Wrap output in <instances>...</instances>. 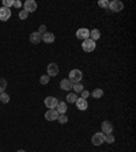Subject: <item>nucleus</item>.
I'll list each match as a JSON object with an SVG mask.
<instances>
[{
    "label": "nucleus",
    "instance_id": "29",
    "mask_svg": "<svg viewBox=\"0 0 136 152\" xmlns=\"http://www.w3.org/2000/svg\"><path fill=\"white\" fill-rule=\"evenodd\" d=\"M14 7H15V8H20V7H22V3H20L19 0H14V4H12Z\"/></svg>",
    "mask_w": 136,
    "mask_h": 152
},
{
    "label": "nucleus",
    "instance_id": "14",
    "mask_svg": "<svg viewBox=\"0 0 136 152\" xmlns=\"http://www.w3.org/2000/svg\"><path fill=\"white\" fill-rule=\"evenodd\" d=\"M41 34H39L38 31H34V33H31V34H30V42H31V44H41Z\"/></svg>",
    "mask_w": 136,
    "mask_h": 152
},
{
    "label": "nucleus",
    "instance_id": "3",
    "mask_svg": "<svg viewBox=\"0 0 136 152\" xmlns=\"http://www.w3.org/2000/svg\"><path fill=\"white\" fill-rule=\"evenodd\" d=\"M82 49H83L84 52H93L95 49V42L93 39H84L83 44H82Z\"/></svg>",
    "mask_w": 136,
    "mask_h": 152
},
{
    "label": "nucleus",
    "instance_id": "5",
    "mask_svg": "<svg viewBox=\"0 0 136 152\" xmlns=\"http://www.w3.org/2000/svg\"><path fill=\"white\" fill-rule=\"evenodd\" d=\"M23 10L26 11V12H34L37 10V3L34 0H26L25 3H23Z\"/></svg>",
    "mask_w": 136,
    "mask_h": 152
},
{
    "label": "nucleus",
    "instance_id": "9",
    "mask_svg": "<svg viewBox=\"0 0 136 152\" xmlns=\"http://www.w3.org/2000/svg\"><path fill=\"white\" fill-rule=\"evenodd\" d=\"M91 141H93V144L94 145H101L102 143H105V135L104 133H95L94 136H93V139H91Z\"/></svg>",
    "mask_w": 136,
    "mask_h": 152
},
{
    "label": "nucleus",
    "instance_id": "16",
    "mask_svg": "<svg viewBox=\"0 0 136 152\" xmlns=\"http://www.w3.org/2000/svg\"><path fill=\"white\" fill-rule=\"evenodd\" d=\"M56 111L58 114H65V111H67V103L65 102H58L57 106H56Z\"/></svg>",
    "mask_w": 136,
    "mask_h": 152
},
{
    "label": "nucleus",
    "instance_id": "11",
    "mask_svg": "<svg viewBox=\"0 0 136 152\" xmlns=\"http://www.w3.org/2000/svg\"><path fill=\"white\" fill-rule=\"evenodd\" d=\"M60 87H61V90H64V91H69V90H72V87H74V83H72L69 79H63V80L60 81Z\"/></svg>",
    "mask_w": 136,
    "mask_h": 152
},
{
    "label": "nucleus",
    "instance_id": "10",
    "mask_svg": "<svg viewBox=\"0 0 136 152\" xmlns=\"http://www.w3.org/2000/svg\"><path fill=\"white\" fill-rule=\"evenodd\" d=\"M57 73H58V65L56 63H50L48 65V76L53 78V76H57Z\"/></svg>",
    "mask_w": 136,
    "mask_h": 152
},
{
    "label": "nucleus",
    "instance_id": "1",
    "mask_svg": "<svg viewBox=\"0 0 136 152\" xmlns=\"http://www.w3.org/2000/svg\"><path fill=\"white\" fill-rule=\"evenodd\" d=\"M69 80L72 81V83H79V81L82 80V78H83V73H82V71H79V69H72L71 72H69Z\"/></svg>",
    "mask_w": 136,
    "mask_h": 152
},
{
    "label": "nucleus",
    "instance_id": "12",
    "mask_svg": "<svg viewBox=\"0 0 136 152\" xmlns=\"http://www.w3.org/2000/svg\"><path fill=\"white\" fill-rule=\"evenodd\" d=\"M41 39L45 42V44H52V42L55 41V34L50 33V31H46L41 36Z\"/></svg>",
    "mask_w": 136,
    "mask_h": 152
},
{
    "label": "nucleus",
    "instance_id": "15",
    "mask_svg": "<svg viewBox=\"0 0 136 152\" xmlns=\"http://www.w3.org/2000/svg\"><path fill=\"white\" fill-rule=\"evenodd\" d=\"M75 103H76V107H78L79 110H86V109H87V106H88L87 100L83 99V98H78V100H76Z\"/></svg>",
    "mask_w": 136,
    "mask_h": 152
},
{
    "label": "nucleus",
    "instance_id": "28",
    "mask_svg": "<svg viewBox=\"0 0 136 152\" xmlns=\"http://www.w3.org/2000/svg\"><path fill=\"white\" fill-rule=\"evenodd\" d=\"M27 15H29V12H26V11H25V10L19 11V18H20V19H26V18H27Z\"/></svg>",
    "mask_w": 136,
    "mask_h": 152
},
{
    "label": "nucleus",
    "instance_id": "22",
    "mask_svg": "<svg viewBox=\"0 0 136 152\" xmlns=\"http://www.w3.org/2000/svg\"><path fill=\"white\" fill-rule=\"evenodd\" d=\"M57 121H58L60 124H67V122H68V117L65 116V114H58Z\"/></svg>",
    "mask_w": 136,
    "mask_h": 152
},
{
    "label": "nucleus",
    "instance_id": "21",
    "mask_svg": "<svg viewBox=\"0 0 136 152\" xmlns=\"http://www.w3.org/2000/svg\"><path fill=\"white\" fill-rule=\"evenodd\" d=\"M0 100H1L3 103H8V102H10V95L7 94V92L0 94Z\"/></svg>",
    "mask_w": 136,
    "mask_h": 152
},
{
    "label": "nucleus",
    "instance_id": "18",
    "mask_svg": "<svg viewBox=\"0 0 136 152\" xmlns=\"http://www.w3.org/2000/svg\"><path fill=\"white\" fill-rule=\"evenodd\" d=\"M78 100V95L75 94V92H69V94L67 95V102H69V103H75Z\"/></svg>",
    "mask_w": 136,
    "mask_h": 152
},
{
    "label": "nucleus",
    "instance_id": "6",
    "mask_svg": "<svg viewBox=\"0 0 136 152\" xmlns=\"http://www.w3.org/2000/svg\"><path fill=\"white\" fill-rule=\"evenodd\" d=\"M57 103H58L57 98H55V97H46L45 98V106L48 107L49 110H50V109H56Z\"/></svg>",
    "mask_w": 136,
    "mask_h": 152
},
{
    "label": "nucleus",
    "instance_id": "2",
    "mask_svg": "<svg viewBox=\"0 0 136 152\" xmlns=\"http://www.w3.org/2000/svg\"><path fill=\"white\" fill-rule=\"evenodd\" d=\"M109 8L113 12H120V11H123L124 4L121 3L120 0H112V1H109Z\"/></svg>",
    "mask_w": 136,
    "mask_h": 152
},
{
    "label": "nucleus",
    "instance_id": "25",
    "mask_svg": "<svg viewBox=\"0 0 136 152\" xmlns=\"http://www.w3.org/2000/svg\"><path fill=\"white\" fill-rule=\"evenodd\" d=\"M49 76L48 75H44V76H41V78H39V81H41V84H48L49 83Z\"/></svg>",
    "mask_w": 136,
    "mask_h": 152
},
{
    "label": "nucleus",
    "instance_id": "4",
    "mask_svg": "<svg viewBox=\"0 0 136 152\" xmlns=\"http://www.w3.org/2000/svg\"><path fill=\"white\" fill-rule=\"evenodd\" d=\"M101 130L104 133L105 136L106 135H112V132H113V125H112V122H109V121H104V122L101 124Z\"/></svg>",
    "mask_w": 136,
    "mask_h": 152
},
{
    "label": "nucleus",
    "instance_id": "26",
    "mask_svg": "<svg viewBox=\"0 0 136 152\" xmlns=\"http://www.w3.org/2000/svg\"><path fill=\"white\" fill-rule=\"evenodd\" d=\"M12 4H14V0H3V7H6V8L12 7Z\"/></svg>",
    "mask_w": 136,
    "mask_h": 152
},
{
    "label": "nucleus",
    "instance_id": "7",
    "mask_svg": "<svg viewBox=\"0 0 136 152\" xmlns=\"http://www.w3.org/2000/svg\"><path fill=\"white\" fill-rule=\"evenodd\" d=\"M76 38L79 39H88L90 38V30L86 29V27H83V29H79L78 31H76Z\"/></svg>",
    "mask_w": 136,
    "mask_h": 152
},
{
    "label": "nucleus",
    "instance_id": "24",
    "mask_svg": "<svg viewBox=\"0 0 136 152\" xmlns=\"http://www.w3.org/2000/svg\"><path fill=\"white\" fill-rule=\"evenodd\" d=\"M98 6H99L101 8H109V1H107V0H99V1H98Z\"/></svg>",
    "mask_w": 136,
    "mask_h": 152
},
{
    "label": "nucleus",
    "instance_id": "32",
    "mask_svg": "<svg viewBox=\"0 0 136 152\" xmlns=\"http://www.w3.org/2000/svg\"><path fill=\"white\" fill-rule=\"evenodd\" d=\"M16 152H25V151H23V149H18V151H16Z\"/></svg>",
    "mask_w": 136,
    "mask_h": 152
},
{
    "label": "nucleus",
    "instance_id": "30",
    "mask_svg": "<svg viewBox=\"0 0 136 152\" xmlns=\"http://www.w3.org/2000/svg\"><path fill=\"white\" fill-rule=\"evenodd\" d=\"M88 95H90V92H88L87 90H83V91H82V98H83V99H86Z\"/></svg>",
    "mask_w": 136,
    "mask_h": 152
},
{
    "label": "nucleus",
    "instance_id": "31",
    "mask_svg": "<svg viewBox=\"0 0 136 152\" xmlns=\"http://www.w3.org/2000/svg\"><path fill=\"white\" fill-rule=\"evenodd\" d=\"M38 33L39 34H44V33H46V26H44V25H41V26H39V29H38Z\"/></svg>",
    "mask_w": 136,
    "mask_h": 152
},
{
    "label": "nucleus",
    "instance_id": "27",
    "mask_svg": "<svg viewBox=\"0 0 136 152\" xmlns=\"http://www.w3.org/2000/svg\"><path fill=\"white\" fill-rule=\"evenodd\" d=\"M105 141L109 143V144L114 143V136H113V135H106V136H105Z\"/></svg>",
    "mask_w": 136,
    "mask_h": 152
},
{
    "label": "nucleus",
    "instance_id": "13",
    "mask_svg": "<svg viewBox=\"0 0 136 152\" xmlns=\"http://www.w3.org/2000/svg\"><path fill=\"white\" fill-rule=\"evenodd\" d=\"M57 117H58V113L56 111V109H50V110H48L45 113V118L48 121H55L57 120Z\"/></svg>",
    "mask_w": 136,
    "mask_h": 152
},
{
    "label": "nucleus",
    "instance_id": "20",
    "mask_svg": "<svg viewBox=\"0 0 136 152\" xmlns=\"http://www.w3.org/2000/svg\"><path fill=\"white\" fill-rule=\"evenodd\" d=\"M6 87H7V80L4 78L0 79V94L6 92Z\"/></svg>",
    "mask_w": 136,
    "mask_h": 152
},
{
    "label": "nucleus",
    "instance_id": "23",
    "mask_svg": "<svg viewBox=\"0 0 136 152\" xmlns=\"http://www.w3.org/2000/svg\"><path fill=\"white\" fill-rule=\"evenodd\" d=\"M74 91H75V94H76V92H82V91H83V86H82L80 83H75L74 84Z\"/></svg>",
    "mask_w": 136,
    "mask_h": 152
},
{
    "label": "nucleus",
    "instance_id": "8",
    "mask_svg": "<svg viewBox=\"0 0 136 152\" xmlns=\"http://www.w3.org/2000/svg\"><path fill=\"white\" fill-rule=\"evenodd\" d=\"M11 18V10L10 8H6V7H1L0 8V20L1 22H6Z\"/></svg>",
    "mask_w": 136,
    "mask_h": 152
},
{
    "label": "nucleus",
    "instance_id": "19",
    "mask_svg": "<svg viewBox=\"0 0 136 152\" xmlns=\"http://www.w3.org/2000/svg\"><path fill=\"white\" fill-rule=\"evenodd\" d=\"M91 95H93L95 99H99V98H102V95H104V91L101 90V88H95V90L91 92Z\"/></svg>",
    "mask_w": 136,
    "mask_h": 152
},
{
    "label": "nucleus",
    "instance_id": "17",
    "mask_svg": "<svg viewBox=\"0 0 136 152\" xmlns=\"http://www.w3.org/2000/svg\"><path fill=\"white\" fill-rule=\"evenodd\" d=\"M101 37V31L98 29H94V30H91L90 31V39H93V41H97L98 38Z\"/></svg>",
    "mask_w": 136,
    "mask_h": 152
}]
</instances>
